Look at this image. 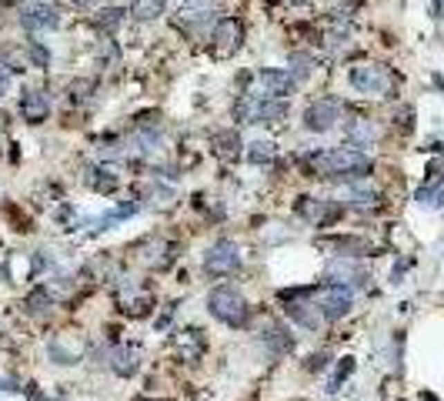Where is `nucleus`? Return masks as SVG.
<instances>
[{
    "label": "nucleus",
    "mask_w": 444,
    "mask_h": 401,
    "mask_svg": "<svg viewBox=\"0 0 444 401\" xmlns=\"http://www.w3.org/2000/svg\"><path fill=\"white\" fill-rule=\"evenodd\" d=\"M294 161H297V171L311 181H331V184H344V188L367 181L374 174L371 154L348 148V144H341V148H304Z\"/></svg>",
    "instance_id": "1"
},
{
    "label": "nucleus",
    "mask_w": 444,
    "mask_h": 401,
    "mask_svg": "<svg viewBox=\"0 0 444 401\" xmlns=\"http://www.w3.org/2000/svg\"><path fill=\"white\" fill-rule=\"evenodd\" d=\"M204 311L211 314L217 325L231 328V331L251 328V314H254L248 294L237 285H231V281H221V285L207 287V294H204Z\"/></svg>",
    "instance_id": "2"
},
{
    "label": "nucleus",
    "mask_w": 444,
    "mask_h": 401,
    "mask_svg": "<svg viewBox=\"0 0 444 401\" xmlns=\"http://www.w3.org/2000/svg\"><path fill=\"white\" fill-rule=\"evenodd\" d=\"M277 301H281V314H284V321L290 325H297L301 331H311V335H317V331H324V314H321V308L314 301V285H290V287H281L277 291Z\"/></svg>",
    "instance_id": "3"
},
{
    "label": "nucleus",
    "mask_w": 444,
    "mask_h": 401,
    "mask_svg": "<svg viewBox=\"0 0 444 401\" xmlns=\"http://www.w3.org/2000/svg\"><path fill=\"white\" fill-rule=\"evenodd\" d=\"M241 267H244V251H241V244L234 238H214L211 244L204 248V254H201V271L211 281L234 278Z\"/></svg>",
    "instance_id": "4"
},
{
    "label": "nucleus",
    "mask_w": 444,
    "mask_h": 401,
    "mask_svg": "<svg viewBox=\"0 0 444 401\" xmlns=\"http://www.w3.org/2000/svg\"><path fill=\"white\" fill-rule=\"evenodd\" d=\"M348 87L361 97H394V71L378 60H361L348 67Z\"/></svg>",
    "instance_id": "5"
},
{
    "label": "nucleus",
    "mask_w": 444,
    "mask_h": 401,
    "mask_svg": "<svg viewBox=\"0 0 444 401\" xmlns=\"http://www.w3.org/2000/svg\"><path fill=\"white\" fill-rule=\"evenodd\" d=\"M344 214H348V204H344V201L321 197V194H301V197L294 201V217H297V221H304V224L314 228V231L334 228Z\"/></svg>",
    "instance_id": "6"
},
{
    "label": "nucleus",
    "mask_w": 444,
    "mask_h": 401,
    "mask_svg": "<svg viewBox=\"0 0 444 401\" xmlns=\"http://www.w3.org/2000/svg\"><path fill=\"white\" fill-rule=\"evenodd\" d=\"M348 114V104L341 94H317L308 100L304 114H301V127L308 134H331Z\"/></svg>",
    "instance_id": "7"
},
{
    "label": "nucleus",
    "mask_w": 444,
    "mask_h": 401,
    "mask_svg": "<svg viewBox=\"0 0 444 401\" xmlns=\"http://www.w3.org/2000/svg\"><path fill=\"white\" fill-rule=\"evenodd\" d=\"M20 30L27 37H37V34H50L64 27V10H60L54 0H34V3H24L20 7Z\"/></svg>",
    "instance_id": "8"
},
{
    "label": "nucleus",
    "mask_w": 444,
    "mask_h": 401,
    "mask_svg": "<svg viewBox=\"0 0 444 401\" xmlns=\"http://www.w3.org/2000/svg\"><path fill=\"white\" fill-rule=\"evenodd\" d=\"M314 301L321 308L324 321L337 325L344 321L351 311H354V291L344 285H324V281H314Z\"/></svg>",
    "instance_id": "9"
},
{
    "label": "nucleus",
    "mask_w": 444,
    "mask_h": 401,
    "mask_svg": "<svg viewBox=\"0 0 444 401\" xmlns=\"http://www.w3.org/2000/svg\"><path fill=\"white\" fill-rule=\"evenodd\" d=\"M324 285H344L351 291H361L371 285V271L361 258H328V265L321 271Z\"/></svg>",
    "instance_id": "10"
},
{
    "label": "nucleus",
    "mask_w": 444,
    "mask_h": 401,
    "mask_svg": "<svg viewBox=\"0 0 444 401\" xmlns=\"http://www.w3.org/2000/svg\"><path fill=\"white\" fill-rule=\"evenodd\" d=\"M244 37H248V27H244V20L241 17H231V14H224V17H217V24L211 27V54L214 57H234L241 47H244Z\"/></svg>",
    "instance_id": "11"
},
{
    "label": "nucleus",
    "mask_w": 444,
    "mask_h": 401,
    "mask_svg": "<svg viewBox=\"0 0 444 401\" xmlns=\"http://www.w3.org/2000/svg\"><path fill=\"white\" fill-rule=\"evenodd\" d=\"M257 341H261V348H264V355L270 362H281V358H288V355L297 351V335L290 331L288 321H268L257 331Z\"/></svg>",
    "instance_id": "12"
},
{
    "label": "nucleus",
    "mask_w": 444,
    "mask_h": 401,
    "mask_svg": "<svg viewBox=\"0 0 444 401\" xmlns=\"http://www.w3.org/2000/svg\"><path fill=\"white\" fill-rule=\"evenodd\" d=\"M257 74V87H261V94L268 97H277V100H290V97L297 94V77L290 74L288 67H257L254 71Z\"/></svg>",
    "instance_id": "13"
},
{
    "label": "nucleus",
    "mask_w": 444,
    "mask_h": 401,
    "mask_svg": "<svg viewBox=\"0 0 444 401\" xmlns=\"http://www.w3.org/2000/svg\"><path fill=\"white\" fill-rule=\"evenodd\" d=\"M17 114H20V121L30 124V127L47 124V121H50V97H47V91H40V87H20Z\"/></svg>",
    "instance_id": "14"
},
{
    "label": "nucleus",
    "mask_w": 444,
    "mask_h": 401,
    "mask_svg": "<svg viewBox=\"0 0 444 401\" xmlns=\"http://www.w3.org/2000/svg\"><path fill=\"white\" fill-rule=\"evenodd\" d=\"M107 371L120 378V382H131L140 375V351L131 341H120L107 348Z\"/></svg>",
    "instance_id": "15"
},
{
    "label": "nucleus",
    "mask_w": 444,
    "mask_h": 401,
    "mask_svg": "<svg viewBox=\"0 0 444 401\" xmlns=\"http://www.w3.org/2000/svg\"><path fill=\"white\" fill-rule=\"evenodd\" d=\"M290 117V100H277V97L257 94L254 91V111H251V124L257 127H277Z\"/></svg>",
    "instance_id": "16"
},
{
    "label": "nucleus",
    "mask_w": 444,
    "mask_h": 401,
    "mask_svg": "<svg viewBox=\"0 0 444 401\" xmlns=\"http://www.w3.org/2000/svg\"><path fill=\"white\" fill-rule=\"evenodd\" d=\"M378 137H381L378 121H371V117H364V114H354V117L344 114V144H348V148L367 151V148L378 144Z\"/></svg>",
    "instance_id": "17"
},
{
    "label": "nucleus",
    "mask_w": 444,
    "mask_h": 401,
    "mask_svg": "<svg viewBox=\"0 0 444 401\" xmlns=\"http://www.w3.org/2000/svg\"><path fill=\"white\" fill-rule=\"evenodd\" d=\"M221 10H207V7H191V10H181L174 17V27L184 37H204L211 34V27L217 24Z\"/></svg>",
    "instance_id": "18"
},
{
    "label": "nucleus",
    "mask_w": 444,
    "mask_h": 401,
    "mask_svg": "<svg viewBox=\"0 0 444 401\" xmlns=\"http://www.w3.org/2000/svg\"><path fill=\"white\" fill-rule=\"evenodd\" d=\"M57 305V294H54V285H34L27 294H24V314L27 318H34V321H44V318H50V311Z\"/></svg>",
    "instance_id": "19"
},
{
    "label": "nucleus",
    "mask_w": 444,
    "mask_h": 401,
    "mask_svg": "<svg viewBox=\"0 0 444 401\" xmlns=\"http://www.w3.org/2000/svg\"><path fill=\"white\" fill-rule=\"evenodd\" d=\"M344 204L348 211H361V214H371L385 204V194L378 191L371 181H358V184H348L344 188Z\"/></svg>",
    "instance_id": "20"
},
{
    "label": "nucleus",
    "mask_w": 444,
    "mask_h": 401,
    "mask_svg": "<svg viewBox=\"0 0 444 401\" xmlns=\"http://www.w3.org/2000/svg\"><path fill=\"white\" fill-rule=\"evenodd\" d=\"M127 17H131L127 7H120V3H100L94 14H91V24H94V30L100 37H114L117 30L127 24Z\"/></svg>",
    "instance_id": "21"
},
{
    "label": "nucleus",
    "mask_w": 444,
    "mask_h": 401,
    "mask_svg": "<svg viewBox=\"0 0 444 401\" xmlns=\"http://www.w3.org/2000/svg\"><path fill=\"white\" fill-rule=\"evenodd\" d=\"M84 181H87V188H91V191L104 194V197L120 191V174H117L111 164H104V161H100V164H91L87 174H84Z\"/></svg>",
    "instance_id": "22"
},
{
    "label": "nucleus",
    "mask_w": 444,
    "mask_h": 401,
    "mask_svg": "<svg viewBox=\"0 0 444 401\" xmlns=\"http://www.w3.org/2000/svg\"><path fill=\"white\" fill-rule=\"evenodd\" d=\"M47 362L54 364V368H77L84 362V351L80 348H71L67 344V335H54L50 341H47Z\"/></svg>",
    "instance_id": "23"
},
{
    "label": "nucleus",
    "mask_w": 444,
    "mask_h": 401,
    "mask_svg": "<svg viewBox=\"0 0 444 401\" xmlns=\"http://www.w3.org/2000/svg\"><path fill=\"white\" fill-rule=\"evenodd\" d=\"M211 151L221 157V161H237L244 154V141L237 127H221V131L211 134Z\"/></svg>",
    "instance_id": "24"
},
{
    "label": "nucleus",
    "mask_w": 444,
    "mask_h": 401,
    "mask_svg": "<svg viewBox=\"0 0 444 401\" xmlns=\"http://www.w3.org/2000/svg\"><path fill=\"white\" fill-rule=\"evenodd\" d=\"M137 197L144 201V208H151V211H174L177 208V191L167 181H157V177L147 191H137Z\"/></svg>",
    "instance_id": "25"
},
{
    "label": "nucleus",
    "mask_w": 444,
    "mask_h": 401,
    "mask_svg": "<svg viewBox=\"0 0 444 401\" xmlns=\"http://www.w3.org/2000/svg\"><path fill=\"white\" fill-rule=\"evenodd\" d=\"M24 60H27V67H34V71H50V64H54V54H50V47L44 44L40 37H27L24 40Z\"/></svg>",
    "instance_id": "26"
},
{
    "label": "nucleus",
    "mask_w": 444,
    "mask_h": 401,
    "mask_svg": "<svg viewBox=\"0 0 444 401\" xmlns=\"http://www.w3.org/2000/svg\"><path fill=\"white\" fill-rule=\"evenodd\" d=\"M127 10L137 24H157L160 17H167V0H131Z\"/></svg>",
    "instance_id": "27"
},
{
    "label": "nucleus",
    "mask_w": 444,
    "mask_h": 401,
    "mask_svg": "<svg viewBox=\"0 0 444 401\" xmlns=\"http://www.w3.org/2000/svg\"><path fill=\"white\" fill-rule=\"evenodd\" d=\"M274 157H277V144L268 141V137H257L251 144H244V161H248L251 168H268Z\"/></svg>",
    "instance_id": "28"
},
{
    "label": "nucleus",
    "mask_w": 444,
    "mask_h": 401,
    "mask_svg": "<svg viewBox=\"0 0 444 401\" xmlns=\"http://www.w3.org/2000/svg\"><path fill=\"white\" fill-rule=\"evenodd\" d=\"M414 201H418L421 208H441V204H444V174H438V177H427L425 184L418 188Z\"/></svg>",
    "instance_id": "29"
},
{
    "label": "nucleus",
    "mask_w": 444,
    "mask_h": 401,
    "mask_svg": "<svg viewBox=\"0 0 444 401\" xmlns=\"http://www.w3.org/2000/svg\"><path fill=\"white\" fill-rule=\"evenodd\" d=\"M288 64H290V74L297 77V84L311 80V77H314V67H321V64H317V57H314L311 51H290Z\"/></svg>",
    "instance_id": "30"
},
{
    "label": "nucleus",
    "mask_w": 444,
    "mask_h": 401,
    "mask_svg": "<svg viewBox=\"0 0 444 401\" xmlns=\"http://www.w3.org/2000/svg\"><path fill=\"white\" fill-rule=\"evenodd\" d=\"M354 368H358V364H354L351 355L348 358H337V362H334V371H331V378L324 382V391H328V395H337V391L348 384L351 375H354Z\"/></svg>",
    "instance_id": "31"
},
{
    "label": "nucleus",
    "mask_w": 444,
    "mask_h": 401,
    "mask_svg": "<svg viewBox=\"0 0 444 401\" xmlns=\"http://www.w3.org/2000/svg\"><path fill=\"white\" fill-rule=\"evenodd\" d=\"M64 94H67L71 104H77V107L80 104H87V100L97 94V77H74V80L67 84V91H64Z\"/></svg>",
    "instance_id": "32"
},
{
    "label": "nucleus",
    "mask_w": 444,
    "mask_h": 401,
    "mask_svg": "<svg viewBox=\"0 0 444 401\" xmlns=\"http://www.w3.org/2000/svg\"><path fill=\"white\" fill-rule=\"evenodd\" d=\"M94 60L100 71H107V67H114L117 60H120V47L114 44V37H100L94 47Z\"/></svg>",
    "instance_id": "33"
},
{
    "label": "nucleus",
    "mask_w": 444,
    "mask_h": 401,
    "mask_svg": "<svg viewBox=\"0 0 444 401\" xmlns=\"http://www.w3.org/2000/svg\"><path fill=\"white\" fill-rule=\"evenodd\" d=\"M328 368H331V351H314V355H308V362H304L308 375H324Z\"/></svg>",
    "instance_id": "34"
},
{
    "label": "nucleus",
    "mask_w": 444,
    "mask_h": 401,
    "mask_svg": "<svg viewBox=\"0 0 444 401\" xmlns=\"http://www.w3.org/2000/svg\"><path fill=\"white\" fill-rule=\"evenodd\" d=\"M54 267V258L47 254V251H34L30 254V278H40V274H47Z\"/></svg>",
    "instance_id": "35"
},
{
    "label": "nucleus",
    "mask_w": 444,
    "mask_h": 401,
    "mask_svg": "<svg viewBox=\"0 0 444 401\" xmlns=\"http://www.w3.org/2000/svg\"><path fill=\"white\" fill-rule=\"evenodd\" d=\"M10 87H14V71H10V64H7V57L0 54V97L10 94Z\"/></svg>",
    "instance_id": "36"
},
{
    "label": "nucleus",
    "mask_w": 444,
    "mask_h": 401,
    "mask_svg": "<svg viewBox=\"0 0 444 401\" xmlns=\"http://www.w3.org/2000/svg\"><path fill=\"white\" fill-rule=\"evenodd\" d=\"M71 3H74L77 10H97V7H100V0H71Z\"/></svg>",
    "instance_id": "37"
},
{
    "label": "nucleus",
    "mask_w": 444,
    "mask_h": 401,
    "mask_svg": "<svg viewBox=\"0 0 444 401\" xmlns=\"http://www.w3.org/2000/svg\"><path fill=\"white\" fill-rule=\"evenodd\" d=\"M281 3H288V7H308L311 0H281Z\"/></svg>",
    "instance_id": "38"
},
{
    "label": "nucleus",
    "mask_w": 444,
    "mask_h": 401,
    "mask_svg": "<svg viewBox=\"0 0 444 401\" xmlns=\"http://www.w3.org/2000/svg\"><path fill=\"white\" fill-rule=\"evenodd\" d=\"M431 10H434L431 17H441V0H431Z\"/></svg>",
    "instance_id": "39"
},
{
    "label": "nucleus",
    "mask_w": 444,
    "mask_h": 401,
    "mask_svg": "<svg viewBox=\"0 0 444 401\" xmlns=\"http://www.w3.org/2000/svg\"><path fill=\"white\" fill-rule=\"evenodd\" d=\"M7 3H20L24 7V3H34V0H7Z\"/></svg>",
    "instance_id": "40"
},
{
    "label": "nucleus",
    "mask_w": 444,
    "mask_h": 401,
    "mask_svg": "<svg viewBox=\"0 0 444 401\" xmlns=\"http://www.w3.org/2000/svg\"><path fill=\"white\" fill-rule=\"evenodd\" d=\"M44 401H67V398H44Z\"/></svg>",
    "instance_id": "41"
},
{
    "label": "nucleus",
    "mask_w": 444,
    "mask_h": 401,
    "mask_svg": "<svg viewBox=\"0 0 444 401\" xmlns=\"http://www.w3.org/2000/svg\"><path fill=\"white\" fill-rule=\"evenodd\" d=\"M191 3H201V0H191Z\"/></svg>",
    "instance_id": "42"
}]
</instances>
